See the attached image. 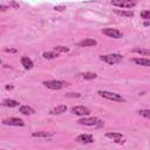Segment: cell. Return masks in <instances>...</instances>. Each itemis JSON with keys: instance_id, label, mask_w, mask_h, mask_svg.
Segmentation results:
<instances>
[{"instance_id": "obj_1", "label": "cell", "mask_w": 150, "mask_h": 150, "mask_svg": "<svg viewBox=\"0 0 150 150\" xmlns=\"http://www.w3.org/2000/svg\"><path fill=\"white\" fill-rule=\"evenodd\" d=\"M43 84L49 88V89H53V90H60L64 87L68 86L67 82L64 81H61V80H49V81H43Z\"/></svg>"}, {"instance_id": "obj_2", "label": "cell", "mask_w": 150, "mask_h": 150, "mask_svg": "<svg viewBox=\"0 0 150 150\" xmlns=\"http://www.w3.org/2000/svg\"><path fill=\"white\" fill-rule=\"evenodd\" d=\"M100 59L103 62H107L109 64H116L123 60V56L120 54H107V55H101Z\"/></svg>"}, {"instance_id": "obj_3", "label": "cell", "mask_w": 150, "mask_h": 150, "mask_svg": "<svg viewBox=\"0 0 150 150\" xmlns=\"http://www.w3.org/2000/svg\"><path fill=\"white\" fill-rule=\"evenodd\" d=\"M97 94L101 97H104L107 100H111L115 102H124V98L120 94H116V93H111V91H107V90H100Z\"/></svg>"}, {"instance_id": "obj_4", "label": "cell", "mask_w": 150, "mask_h": 150, "mask_svg": "<svg viewBox=\"0 0 150 150\" xmlns=\"http://www.w3.org/2000/svg\"><path fill=\"white\" fill-rule=\"evenodd\" d=\"M77 122L81 125H88V127H91V125H101L103 123L102 121H100L96 117H83V118L79 120Z\"/></svg>"}, {"instance_id": "obj_5", "label": "cell", "mask_w": 150, "mask_h": 150, "mask_svg": "<svg viewBox=\"0 0 150 150\" xmlns=\"http://www.w3.org/2000/svg\"><path fill=\"white\" fill-rule=\"evenodd\" d=\"M111 5L116 6V7H120V8H131V7L136 6V1H131V0H112Z\"/></svg>"}, {"instance_id": "obj_6", "label": "cell", "mask_w": 150, "mask_h": 150, "mask_svg": "<svg viewBox=\"0 0 150 150\" xmlns=\"http://www.w3.org/2000/svg\"><path fill=\"white\" fill-rule=\"evenodd\" d=\"M102 33L109 38H114V39H121L123 36L122 32H120L118 29L116 28H103L102 29Z\"/></svg>"}, {"instance_id": "obj_7", "label": "cell", "mask_w": 150, "mask_h": 150, "mask_svg": "<svg viewBox=\"0 0 150 150\" xmlns=\"http://www.w3.org/2000/svg\"><path fill=\"white\" fill-rule=\"evenodd\" d=\"M2 123L6 125H14V127H23L25 125V122L20 118H16V117L5 118V120H2Z\"/></svg>"}, {"instance_id": "obj_8", "label": "cell", "mask_w": 150, "mask_h": 150, "mask_svg": "<svg viewBox=\"0 0 150 150\" xmlns=\"http://www.w3.org/2000/svg\"><path fill=\"white\" fill-rule=\"evenodd\" d=\"M71 112L75 114V115H79V116H87L90 114L89 109L83 107V105H76V107H73L71 108Z\"/></svg>"}, {"instance_id": "obj_9", "label": "cell", "mask_w": 150, "mask_h": 150, "mask_svg": "<svg viewBox=\"0 0 150 150\" xmlns=\"http://www.w3.org/2000/svg\"><path fill=\"white\" fill-rule=\"evenodd\" d=\"M76 141L79 143H84V144H88V143H93L94 142V138L91 135H87V134H81L76 137Z\"/></svg>"}, {"instance_id": "obj_10", "label": "cell", "mask_w": 150, "mask_h": 150, "mask_svg": "<svg viewBox=\"0 0 150 150\" xmlns=\"http://www.w3.org/2000/svg\"><path fill=\"white\" fill-rule=\"evenodd\" d=\"M66 110H67V105L60 104V105H56L55 108H53V109L49 111V114H50V115H59V114L66 112Z\"/></svg>"}, {"instance_id": "obj_11", "label": "cell", "mask_w": 150, "mask_h": 150, "mask_svg": "<svg viewBox=\"0 0 150 150\" xmlns=\"http://www.w3.org/2000/svg\"><path fill=\"white\" fill-rule=\"evenodd\" d=\"M96 45H97V42L94 39H84V40L79 42L80 47H93V46H96Z\"/></svg>"}, {"instance_id": "obj_12", "label": "cell", "mask_w": 150, "mask_h": 150, "mask_svg": "<svg viewBox=\"0 0 150 150\" xmlns=\"http://www.w3.org/2000/svg\"><path fill=\"white\" fill-rule=\"evenodd\" d=\"M21 64L23 66L25 69H32L33 66H34L33 61H32L28 56H22V57H21Z\"/></svg>"}, {"instance_id": "obj_13", "label": "cell", "mask_w": 150, "mask_h": 150, "mask_svg": "<svg viewBox=\"0 0 150 150\" xmlns=\"http://www.w3.org/2000/svg\"><path fill=\"white\" fill-rule=\"evenodd\" d=\"M105 136L108 138H112L115 139V142H121V139L123 138V135L121 132H115V131H109L105 134Z\"/></svg>"}, {"instance_id": "obj_14", "label": "cell", "mask_w": 150, "mask_h": 150, "mask_svg": "<svg viewBox=\"0 0 150 150\" xmlns=\"http://www.w3.org/2000/svg\"><path fill=\"white\" fill-rule=\"evenodd\" d=\"M136 64L139 66H144V67H150V59H145V57H136L132 60Z\"/></svg>"}, {"instance_id": "obj_15", "label": "cell", "mask_w": 150, "mask_h": 150, "mask_svg": "<svg viewBox=\"0 0 150 150\" xmlns=\"http://www.w3.org/2000/svg\"><path fill=\"white\" fill-rule=\"evenodd\" d=\"M19 111L23 115H33L35 112V110L32 108V107H28V105H21L19 108Z\"/></svg>"}, {"instance_id": "obj_16", "label": "cell", "mask_w": 150, "mask_h": 150, "mask_svg": "<svg viewBox=\"0 0 150 150\" xmlns=\"http://www.w3.org/2000/svg\"><path fill=\"white\" fill-rule=\"evenodd\" d=\"M115 13H116L117 15L125 16V18H131V16H134V12H132V11H125V9H115Z\"/></svg>"}, {"instance_id": "obj_17", "label": "cell", "mask_w": 150, "mask_h": 150, "mask_svg": "<svg viewBox=\"0 0 150 150\" xmlns=\"http://www.w3.org/2000/svg\"><path fill=\"white\" fill-rule=\"evenodd\" d=\"M2 105H4V107L14 108V107H18V105H19V102L15 101V100H9V98H7V100H4V101H2Z\"/></svg>"}, {"instance_id": "obj_18", "label": "cell", "mask_w": 150, "mask_h": 150, "mask_svg": "<svg viewBox=\"0 0 150 150\" xmlns=\"http://www.w3.org/2000/svg\"><path fill=\"white\" fill-rule=\"evenodd\" d=\"M32 136L33 137H52L53 136V134L52 132H48V131H34L33 134H32Z\"/></svg>"}, {"instance_id": "obj_19", "label": "cell", "mask_w": 150, "mask_h": 150, "mask_svg": "<svg viewBox=\"0 0 150 150\" xmlns=\"http://www.w3.org/2000/svg\"><path fill=\"white\" fill-rule=\"evenodd\" d=\"M132 52L134 53H138L141 55H145V56L150 55V49H146V48H135Z\"/></svg>"}, {"instance_id": "obj_20", "label": "cell", "mask_w": 150, "mask_h": 150, "mask_svg": "<svg viewBox=\"0 0 150 150\" xmlns=\"http://www.w3.org/2000/svg\"><path fill=\"white\" fill-rule=\"evenodd\" d=\"M42 56H43L45 59H47V60H52V59L57 57V53H56V52H45V53L42 54Z\"/></svg>"}, {"instance_id": "obj_21", "label": "cell", "mask_w": 150, "mask_h": 150, "mask_svg": "<svg viewBox=\"0 0 150 150\" xmlns=\"http://www.w3.org/2000/svg\"><path fill=\"white\" fill-rule=\"evenodd\" d=\"M81 75H82V77H83L84 80H94V79L97 77V75H96L95 73H91V71H87V73H83V74H81Z\"/></svg>"}, {"instance_id": "obj_22", "label": "cell", "mask_w": 150, "mask_h": 150, "mask_svg": "<svg viewBox=\"0 0 150 150\" xmlns=\"http://www.w3.org/2000/svg\"><path fill=\"white\" fill-rule=\"evenodd\" d=\"M54 52H56V53H68L69 48L64 47V46H56V47H54Z\"/></svg>"}, {"instance_id": "obj_23", "label": "cell", "mask_w": 150, "mask_h": 150, "mask_svg": "<svg viewBox=\"0 0 150 150\" xmlns=\"http://www.w3.org/2000/svg\"><path fill=\"white\" fill-rule=\"evenodd\" d=\"M141 18L144 19V20H150V9H145V11H142L141 12Z\"/></svg>"}, {"instance_id": "obj_24", "label": "cell", "mask_w": 150, "mask_h": 150, "mask_svg": "<svg viewBox=\"0 0 150 150\" xmlns=\"http://www.w3.org/2000/svg\"><path fill=\"white\" fill-rule=\"evenodd\" d=\"M141 116L145 117V118H149L150 120V109H144V110H139L138 111Z\"/></svg>"}, {"instance_id": "obj_25", "label": "cell", "mask_w": 150, "mask_h": 150, "mask_svg": "<svg viewBox=\"0 0 150 150\" xmlns=\"http://www.w3.org/2000/svg\"><path fill=\"white\" fill-rule=\"evenodd\" d=\"M66 96L67 97H80L81 94H79V93H67Z\"/></svg>"}, {"instance_id": "obj_26", "label": "cell", "mask_w": 150, "mask_h": 150, "mask_svg": "<svg viewBox=\"0 0 150 150\" xmlns=\"http://www.w3.org/2000/svg\"><path fill=\"white\" fill-rule=\"evenodd\" d=\"M5 52H6V53H16L18 50H16V49H14V48H6V49H5Z\"/></svg>"}, {"instance_id": "obj_27", "label": "cell", "mask_w": 150, "mask_h": 150, "mask_svg": "<svg viewBox=\"0 0 150 150\" xmlns=\"http://www.w3.org/2000/svg\"><path fill=\"white\" fill-rule=\"evenodd\" d=\"M9 6H12V7H14V8H19V5H18L16 2H14V1H11V2H9Z\"/></svg>"}, {"instance_id": "obj_28", "label": "cell", "mask_w": 150, "mask_h": 150, "mask_svg": "<svg viewBox=\"0 0 150 150\" xmlns=\"http://www.w3.org/2000/svg\"><path fill=\"white\" fill-rule=\"evenodd\" d=\"M54 9H55V11H63V9H66V7H64V6H55Z\"/></svg>"}, {"instance_id": "obj_29", "label": "cell", "mask_w": 150, "mask_h": 150, "mask_svg": "<svg viewBox=\"0 0 150 150\" xmlns=\"http://www.w3.org/2000/svg\"><path fill=\"white\" fill-rule=\"evenodd\" d=\"M0 9H1V12H5V11L7 9V7H6V6H4V5H0Z\"/></svg>"}, {"instance_id": "obj_30", "label": "cell", "mask_w": 150, "mask_h": 150, "mask_svg": "<svg viewBox=\"0 0 150 150\" xmlns=\"http://www.w3.org/2000/svg\"><path fill=\"white\" fill-rule=\"evenodd\" d=\"M149 25H150V21H145L144 22V26H149Z\"/></svg>"}, {"instance_id": "obj_31", "label": "cell", "mask_w": 150, "mask_h": 150, "mask_svg": "<svg viewBox=\"0 0 150 150\" xmlns=\"http://www.w3.org/2000/svg\"><path fill=\"white\" fill-rule=\"evenodd\" d=\"M6 89H13V86H7Z\"/></svg>"}]
</instances>
